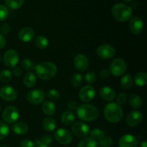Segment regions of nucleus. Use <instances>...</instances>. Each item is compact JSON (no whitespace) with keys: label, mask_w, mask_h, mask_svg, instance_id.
I'll return each mask as SVG.
<instances>
[{"label":"nucleus","mask_w":147,"mask_h":147,"mask_svg":"<svg viewBox=\"0 0 147 147\" xmlns=\"http://www.w3.org/2000/svg\"><path fill=\"white\" fill-rule=\"evenodd\" d=\"M12 74L9 70H4L0 73V81L2 83H8L11 80Z\"/></svg>","instance_id":"nucleus-34"},{"label":"nucleus","mask_w":147,"mask_h":147,"mask_svg":"<svg viewBox=\"0 0 147 147\" xmlns=\"http://www.w3.org/2000/svg\"><path fill=\"white\" fill-rule=\"evenodd\" d=\"M45 98L44 91L41 89H34L30 90L27 94V99L30 103L34 105H38L42 103Z\"/></svg>","instance_id":"nucleus-10"},{"label":"nucleus","mask_w":147,"mask_h":147,"mask_svg":"<svg viewBox=\"0 0 147 147\" xmlns=\"http://www.w3.org/2000/svg\"><path fill=\"white\" fill-rule=\"evenodd\" d=\"M34 30L31 27H24L18 33V37L21 41L24 42H29L33 40L34 37Z\"/></svg>","instance_id":"nucleus-18"},{"label":"nucleus","mask_w":147,"mask_h":147,"mask_svg":"<svg viewBox=\"0 0 147 147\" xmlns=\"http://www.w3.org/2000/svg\"><path fill=\"white\" fill-rule=\"evenodd\" d=\"M135 84L139 87H143L146 84L147 74L145 72H140L135 76L134 79H133Z\"/></svg>","instance_id":"nucleus-25"},{"label":"nucleus","mask_w":147,"mask_h":147,"mask_svg":"<svg viewBox=\"0 0 147 147\" xmlns=\"http://www.w3.org/2000/svg\"><path fill=\"white\" fill-rule=\"evenodd\" d=\"M73 134L78 138H85L90 132V128L88 125L84 122H76L71 128Z\"/></svg>","instance_id":"nucleus-11"},{"label":"nucleus","mask_w":147,"mask_h":147,"mask_svg":"<svg viewBox=\"0 0 147 147\" xmlns=\"http://www.w3.org/2000/svg\"><path fill=\"white\" fill-rule=\"evenodd\" d=\"M100 95L103 100L106 101H111L116 97L114 90L109 86H103L100 90Z\"/></svg>","instance_id":"nucleus-19"},{"label":"nucleus","mask_w":147,"mask_h":147,"mask_svg":"<svg viewBox=\"0 0 147 147\" xmlns=\"http://www.w3.org/2000/svg\"><path fill=\"white\" fill-rule=\"evenodd\" d=\"M129 105L131 106L133 109H138L142 106V100L141 98L136 94H132L129 97Z\"/></svg>","instance_id":"nucleus-28"},{"label":"nucleus","mask_w":147,"mask_h":147,"mask_svg":"<svg viewBox=\"0 0 147 147\" xmlns=\"http://www.w3.org/2000/svg\"><path fill=\"white\" fill-rule=\"evenodd\" d=\"M24 86L27 88H32L34 86L37 82V76L32 72H29L26 73L23 79Z\"/></svg>","instance_id":"nucleus-23"},{"label":"nucleus","mask_w":147,"mask_h":147,"mask_svg":"<svg viewBox=\"0 0 147 147\" xmlns=\"http://www.w3.org/2000/svg\"><path fill=\"white\" fill-rule=\"evenodd\" d=\"M3 60H4V63L7 67H9V68H14L18 64L20 57L16 50L11 49V50H8L5 52Z\"/></svg>","instance_id":"nucleus-7"},{"label":"nucleus","mask_w":147,"mask_h":147,"mask_svg":"<svg viewBox=\"0 0 147 147\" xmlns=\"http://www.w3.org/2000/svg\"><path fill=\"white\" fill-rule=\"evenodd\" d=\"M123 116V109L116 103H109L105 106L104 116L108 121L118 123L121 120Z\"/></svg>","instance_id":"nucleus-2"},{"label":"nucleus","mask_w":147,"mask_h":147,"mask_svg":"<svg viewBox=\"0 0 147 147\" xmlns=\"http://www.w3.org/2000/svg\"><path fill=\"white\" fill-rule=\"evenodd\" d=\"M24 0H5L7 7L11 9H17L24 4Z\"/></svg>","instance_id":"nucleus-30"},{"label":"nucleus","mask_w":147,"mask_h":147,"mask_svg":"<svg viewBox=\"0 0 147 147\" xmlns=\"http://www.w3.org/2000/svg\"><path fill=\"white\" fill-rule=\"evenodd\" d=\"M20 117L19 111L15 106H7L2 113V119L6 123H14L17 121Z\"/></svg>","instance_id":"nucleus-6"},{"label":"nucleus","mask_w":147,"mask_h":147,"mask_svg":"<svg viewBox=\"0 0 147 147\" xmlns=\"http://www.w3.org/2000/svg\"><path fill=\"white\" fill-rule=\"evenodd\" d=\"M78 147H98V142L90 137H85L79 142Z\"/></svg>","instance_id":"nucleus-27"},{"label":"nucleus","mask_w":147,"mask_h":147,"mask_svg":"<svg viewBox=\"0 0 147 147\" xmlns=\"http://www.w3.org/2000/svg\"><path fill=\"white\" fill-rule=\"evenodd\" d=\"M0 96L7 101H14L17 99V93L11 86H5L0 89Z\"/></svg>","instance_id":"nucleus-13"},{"label":"nucleus","mask_w":147,"mask_h":147,"mask_svg":"<svg viewBox=\"0 0 147 147\" xmlns=\"http://www.w3.org/2000/svg\"><path fill=\"white\" fill-rule=\"evenodd\" d=\"M85 79L86 82L89 84H93L96 81V75L94 72L90 71L85 76Z\"/></svg>","instance_id":"nucleus-39"},{"label":"nucleus","mask_w":147,"mask_h":147,"mask_svg":"<svg viewBox=\"0 0 147 147\" xmlns=\"http://www.w3.org/2000/svg\"><path fill=\"white\" fill-rule=\"evenodd\" d=\"M126 70V62L121 58H116L112 61L110 65V73L113 76H123Z\"/></svg>","instance_id":"nucleus-5"},{"label":"nucleus","mask_w":147,"mask_h":147,"mask_svg":"<svg viewBox=\"0 0 147 147\" xmlns=\"http://www.w3.org/2000/svg\"><path fill=\"white\" fill-rule=\"evenodd\" d=\"M42 128L47 132L53 131L56 128V121L53 118L47 117L42 121Z\"/></svg>","instance_id":"nucleus-24"},{"label":"nucleus","mask_w":147,"mask_h":147,"mask_svg":"<svg viewBox=\"0 0 147 147\" xmlns=\"http://www.w3.org/2000/svg\"><path fill=\"white\" fill-rule=\"evenodd\" d=\"M1 147H7V146H1Z\"/></svg>","instance_id":"nucleus-53"},{"label":"nucleus","mask_w":147,"mask_h":147,"mask_svg":"<svg viewBox=\"0 0 147 147\" xmlns=\"http://www.w3.org/2000/svg\"><path fill=\"white\" fill-rule=\"evenodd\" d=\"M133 78H132L131 76L129 74L123 76L122 77L121 80V84L122 88L125 89L130 88L132 86V85H133Z\"/></svg>","instance_id":"nucleus-29"},{"label":"nucleus","mask_w":147,"mask_h":147,"mask_svg":"<svg viewBox=\"0 0 147 147\" xmlns=\"http://www.w3.org/2000/svg\"><path fill=\"white\" fill-rule=\"evenodd\" d=\"M89 134H90V138L96 140V142L97 141L98 142L99 140H100L105 136L103 131L100 129H93V130H91L89 132Z\"/></svg>","instance_id":"nucleus-31"},{"label":"nucleus","mask_w":147,"mask_h":147,"mask_svg":"<svg viewBox=\"0 0 147 147\" xmlns=\"http://www.w3.org/2000/svg\"><path fill=\"white\" fill-rule=\"evenodd\" d=\"M57 70V66L52 62H42L35 67L36 74L39 78L43 80H50L55 77Z\"/></svg>","instance_id":"nucleus-1"},{"label":"nucleus","mask_w":147,"mask_h":147,"mask_svg":"<svg viewBox=\"0 0 147 147\" xmlns=\"http://www.w3.org/2000/svg\"><path fill=\"white\" fill-rule=\"evenodd\" d=\"M71 83L74 87H80L83 83V76L80 73H75L72 76Z\"/></svg>","instance_id":"nucleus-33"},{"label":"nucleus","mask_w":147,"mask_h":147,"mask_svg":"<svg viewBox=\"0 0 147 147\" xmlns=\"http://www.w3.org/2000/svg\"><path fill=\"white\" fill-rule=\"evenodd\" d=\"M60 120L63 124L70 125L76 120V115L73 111H66L62 113L61 116H60Z\"/></svg>","instance_id":"nucleus-21"},{"label":"nucleus","mask_w":147,"mask_h":147,"mask_svg":"<svg viewBox=\"0 0 147 147\" xmlns=\"http://www.w3.org/2000/svg\"><path fill=\"white\" fill-rule=\"evenodd\" d=\"M22 66L26 70H35L36 65L30 59H24L22 63Z\"/></svg>","instance_id":"nucleus-35"},{"label":"nucleus","mask_w":147,"mask_h":147,"mask_svg":"<svg viewBox=\"0 0 147 147\" xmlns=\"http://www.w3.org/2000/svg\"><path fill=\"white\" fill-rule=\"evenodd\" d=\"M115 53H116V50H115L114 47L108 44L101 45L96 50L97 55L100 58L104 59V60L112 58L114 56Z\"/></svg>","instance_id":"nucleus-9"},{"label":"nucleus","mask_w":147,"mask_h":147,"mask_svg":"<svg viewBox=\"0 0 147 147\" xmlns=\"http://www.w3.org/2000/svg\"><path fill=\"white\" fill-rule=\"evenodd\" d=\"M12 131L17 135H24L28 131V126L24 122H17L12 126Z\"/></svg>","instance_id":"nucleus-22"},{"label":"nucleus","mask_w":147,"mask_h":147,"mask_svg":"<svg viewBox=\"0 0 147 147\" xmlns=\"http://www.w3.org/2000/svg\"><path fill=\"white\" fill-rule=\"evenodd\" d=\"M78 106V103L76 100H70L67 103V107L70 109H71V110H77Z\"/></svg>","instance_id":"nucleus-44"},{"label":"nucleus","mask_w":147,"mask_h":147,"mask_svg":"<svg viewBox=\"0 0 147 147\" xmlns=\"http://www.w3.org/2000/svg\"><path fill=\"white\" fill-rule=\"evenodd\" d=\"M77 114L79 119L83 121H93L98 117L99 111L93 105L86 103L78 106Z\"/></svg>","instance_id":"nucleus-3"},{"label":"nucleus","mask_w":147,"mask_h":147,"mask_svg":"<svg viewBox=\"0 0 147 147\" xmlns=\"http://www.w3.org/2000/svg\"><path fill=\"white\" fill-rule=\"evenodd\" d=\"M110 76V72L106 69H103L100 72V77L103 79H106Z\"/></svg>","instance_id":"nucleus-45"},{"label":"nucleus","mask_w":147,"mask_h":147,"mask_svg":"<svg viewBox=\"0 0 147 147\" xmlns=\"http://www.w3.org/2000/svg\"><path fill=\"white\" fill-rule=\"evenodd\" d=\"M127 99H128L127 94L125 93H121L117 96V98H116V103H117L118 105H119V106L123 105L126 103Z\"/></svg>","instance_id":"nucleus-40"},{"label":"nucleus","mask_w":147,"mask_h":147,"mask_svg":"<svg viewBox=\"0 0 147 147\" xmlns=\"http://www.w3.org/2000/svg\"><path fill=\"white\" fill-rule=\"evenodd\" d=\"M144 21L141 17H134L129 21V27L133 34H139L142 32L144 29Z\"/></svg>","instance_id":"nucleus-14"},{"label":"nucleus","mask_w":147,"mask_h":147,"mask_svg":"<svg viewBox=\"0 0 147 147\" xmlns=\"http://www.w3.org/2000/svg\"><path fill=\"white\" fill-rule=\"evenodd\" d=\"M141 147H147V142L146 141H144L143 142H142V144H141Z\"/></svg>","instance_id":"nucleus-49"},{"label":"nucleus","mask_w":147,"mask_h":147,"mask_svg":"<svg viewBox=\"0 0 147 147\" xmlns=\"http://www.w3.org/2000/svg\"><path fill=\"white\" fill-rule=\"evenodd\" d=\"M9 134V127L4 122L0 121V140L5 139Z\"/></svg>","instance_id":"nucleus-32"},{"label":"nucleus","mask_w":147,"mask_h":147,"mask_svg":"<svg viewBox=\"0 0 147 147\" xmlns=\"http://www.w3.org/2000/svg\"><path fill=\"white\" fill-rule=\"evenodd\" d=\"M79 98L85 103L91 101L96 96V90L91 86H86L82 88L79 92Z\"/></svg>","instance_id":"nucleus-12"},{"label":"nucleus","mask_w":147,"mask_h":147,"mask_svg":"<svg viewBox=\"0 0 147 147\" xmlns=\"http://www.w3.org/2000/svg\"><path fill=\"white\" fill-rule=\"evenodd\" d=\"M6 45V39L3 35L0 34V50L3 47H5Z\"/></svg>","instance_id":"nucleus-47"},{"label":"nucleus","mask_w":147,"mask_h":147,"mask_svg":"<svg viewBox=\"0 0 147 147\" xmlns=\"http://www.w3.org/2000/svg\"><path fill=\"white\" fill-rule=\"evenodd\" d=\"M13 73H14V76H17V77H19V76H20L22 75V70L20 67H14V70H13Z\"/></svg>","instance_id":"nucleus-46"},{"label":"nucleus","mask_w":147,"mask_h":147,"mask_svg":"<svg viewBox=\"0 0 147 147\" xmlns=\"http://www.w3.org/2000/svg\"><path fill=\"white\" fill-rule=\"evenodd\" d=\"M9 10L6 6L0 5V22H3L8 17Z\"/></svg>","instance_id":"nucleus-38"},{"label":"nucleus","mask_w":147,"mask_h":147,"mask_svg":"<svg viewBox=\"0 0 147 147\" xmlns=\"http://www.w3.org/2000/svg\"><path fill=\"white\" fill-rule=\"evenodd\" d=\"M74 65L79 71H85L88 67V59L83 54L77 55L74 59Z\"/></svg>","instance_id":"nucleus-16"},{"label":"nucleus","mask_w":147,"mask_h":147,"mask_svg":"<svg viewBox=\"0 0 147 147\" xmlns=\"http://www.w3.org/2000/svg\"><path fill=\"white\" fill-rule=\"evenodd\" d=\"M143 115L139 111H132L126 117V123L129 126L134 127L142 123Z\"/></svg>","instance_id":"nucleus-15"},{"label":"nucleus","mask_w":147,"mask_h":147,"mask_svg":"<svg viewBox=\"0 0 147 147\" xmlns=\"http://www.w3.org/2000/svg\"><path fill=\"white\" fill-rule=\"evenodd\" d=\"M42 111L47 116H53L56 112V106L53 101H45L42 105Z\"/></svg>","instance_id":"nucleus-20"},{"label":"nucleus","mask_w":147,"mask_h":147,"mask_svg":"<svg viewBox=\"0 0 147 147\" xmlns=\"http://www.w3.org/2000/svg\"><path fill=\"white\" fill-rule=\"evenodd\" d=\"M55 137L57 142L61 144H69L73 141L72 134L67 129L64 128L57 129L55 133Z\"/></svg>","instance_id":"nucleus-8"},{"label":"nucleus","mask_w":147,"mask_h":147,"mask_svg":"<svg viewBox=\"0 0 147 147\" xmlns=\"http://www.w3.org/2000/svg\"><path fill=\"white\" fill-rule=\"evenodd\" d=\"M1 105H0V111H1Z\"/></svg>","instance_id":"nucleus-51"},{"label":"nucleus","mask_w":147,"mask_h":147,"mask_svg":"<svg viewBox=\"0 0 147 147\" xmlns=\"http://www.w3.org/2000/svg\"><path fill=\"white\" fill-rule=\"evenodd\" d=\"M40 141H41L42 144L48 146L49 144H50L53 142V138L51 135H45L44 136H42V138Z\"/></svg>","instance_id":"nucleus-41"},{"label":"nucleus","mask_w":147,"mask_h":147,"mask_svg":"<svg viewBox=\"0 0 147 147\" xmlns=\"http://www.w3.org/2000/svg\"><path fill=\"white\" fill-rule=\"evenodd\" d=\"M123 1H125V2H131V1H132L133 0H123Z\"/></svg>","instance_id":"nucleus-50"},{"label":"nucleus","mask_w":147,"mask_h":147,"mask_svg":"<svg viewBox=\"0 0 147 147\" xmlns=\"http://www.w3.org/2000/svg\"><path fill=\"white\" fill-rule=\"evenodd\" d=\"M20 147H34V142L29 139H24L20 142Z\"/></svg>","instance_id":"nucleus-43"},{"label":"nucleus","mask_w":147,"mask_h":147,"mask_svg":"<svg viewBox=\"0 0 147 147\" xmlns=\"http://www.w3.org/2000/svg\"><path fill=\"white\" fill-rule=\"evenodd\" d=\"M1 56H0V62H1Z\"/></svg>","instance_id":"nucleus-52"},{"label":"nucleus","mask_w":147,"mask_h":147,"mask_svg":"<svg viewBox=\"0 0 147 147\" xmlns=\"http://www.w3.org/2000/svg\"><path fill=\"white\" fill-rule=\"evenodd\" d=\"M113 144V140L110 136H103L100 140L98 141V144L101 147H110Z\"/></svg>","instance_id":"nucleus-36"},{"label":"nucleus","mask_w":147,"mask_h":147,"mask_svg":"<svg viewBox=\"0 0 147 147\" xmlns=\"http://www.w3.org/2000/svg\"><path fill=\"white\" fill-rule=\"evenodd\" d=\"M119 147H137L138 140L131 134H126L120 138L119 142Z\"/></svg>","instance_id":"nucleus-17"},{"label":"nucleus","mask_w":147,"mask_h":147,"mask_svg":"<svg viewBox=\"0 0 147 147\" xmlns=\"http://www.w3.org/2000/svg\"><path fill=\"white\" fill-rule=\"evenodd\" d=\"M34 44L37 48L40 49V50H44L48 47L49 40H47V37L40 35L36 37L35 40H34Z\"/></svg>","instance_id":"nucleus-26"},{"label":"nucleus","mask_w":147,"mask_h":147,"mask_svg":"<svg viewBox=\"0 0 147 147\" xmlns=\"http://www.w3.org/2000/svg\"><path fill=\"white\" fill-rule=\"evenodd\" d=\"M60 93L56 89H50L48 92H47V97L50 99L51 101H55L60 98Z\"/></svg>","instance_id":"nucleus-37"},{"label":"nucleus","mask_w":147,"mask_h":147,"mask_svg":"<svg viewBox=\"0 0 147 147\" xmlns=\"http://www.w3.org/2000/svg\"><path fill=\"white\" fill-rule=\"evenodd\" d=\"M10 31V26L8 24H4L0 28V32L1 35H7Z\"/></svg>","instance_id":"nucleus-42"},{"label":"nucleus","mask_w":147,"mask_h":147,"mask_svg":"<svg viewBox=\"0 0 147 147\" xmlns=\"http://www.w3.org/2000/svg\"><path fill=\"white\" fill-rule=\"evenodd\" d=\"M34 147H49L47 145L44 144L40 140H36L34 143Z\"/></svg>","instance_id":"nucleus-48"},{"label":"nucleus","mask_w":147,"mask_h":147,"mask_svg":"<svg viewBox=\"0 0 147 147\" xmlns=\"http://www.w3.org/2000/svg\"><path fill=\"white\" fill-rule=\"evenodd\" d=\"M111 13L115 20L123 22L128 21L132 16V9L122 3L114 4L111 9Z\"/></svg>","instance_id":"nucleus-4"}]
</instances>
